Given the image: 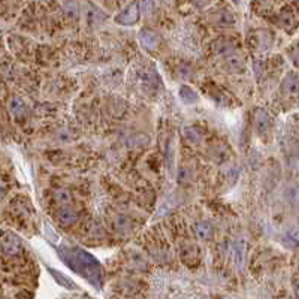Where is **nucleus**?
I'll return each instance as SVG.
<instances>
[{"label": "nucleus", "mask_w": 299, "mask_h": 299, "mask_svg": "<svg viewBox=\"0 0 299 299\" xmlns=\"http://www.w3.org/2000/svg\"><path fill=\"white\" fill-rule=\"evenodd\" d=\"M59 256L72 271H75L81 277L87 278L95 287H102L100 264L90 253H87L82 248L60 247L59 248Z\"/></svg>", "instance_id": "1"}, {"label": "nucleus", "mask_w": 299, "mask_h": 299, "mask_svg": "<svg viewBox=\"0 0 299 299\" xmlns=\"http://www.w3.org/2000/svg\"><path fill=\"white\" fill-rule=\"evenodd\" d=\"M0 250L6 256H18L23 251V245L18 236L14 233H5L0 238Z\"/></svg>", "instance_id": "2"}, {"label": "nucleus", "mask_w": 299, "mask_h": 299, "mask_svg": "<svg viewBox=\"0 0 299 299\" xmlns=\"http://www.w3.org/2000/svg\"><path fill=\"white\" fill-rule=\"evenodd\" d=\"M139 14H141V11H139L138 3H133L115 17V21L121 26H132L139 20Z\"/></svg>", "instance_id": "3"}, {"label": "nucleus", "mask_w": 299, "mask_h": 299, "mask_svg": "<svg viewBox=\"0 0 299 299\" xmlns=\"http://www.w3.org/2000/svg\"><path fill=\"white\" fill-rule=\"evenodd\" d=\"M208 154H209V157H211L212 162L223 163V162H228L229 160L231 150L223 142H214V144H211V147L208 150Z\"/></svg>", "instance_id": "4"}, {"label": "nucleus", "mask_w": 299, "mask_h": 299, "mask_svg": "<svg viewBox=\"0 0 299 299\" xmlns=\"http://www.w3.org/2000/svg\"><path fill=\"white\" fill-rule=\"evenodd\" d=\"M211 23L216 27H232L235 24V17L229 11H216L211 14Z\"/></svg>", "instance_id": "5"}, {"label": "nucleus", "mask_w": 299, "mask_h": 299, "mask_svg": "<svg viewBox=\"0 0 299 299\" xmlns=\"http://www.w3.org/2000/svg\"><path fill=\"white\" fill-rule=\"evenodd\" d=\"M139 42H141V45H142L145 50L154 51V50H157V47H159V44H160V39H159L157 33H154L153 30L144 29V30H141V33H139Z\"/></svg>", "instance_id": "6"}, {"label": "nucleus", "mask_w": 299, "mask_h": 299, "mask_svg": "<svg viewBox=\"0 0 299 299\" xmlns=\"http://www.w3.org/2000/svg\"><path fill=\"white\" fill-rule=\"evenodd\" d=\"M180 256H181V259H183L184 262H187V264H195V262H198V259H199V250H198V247H196L195 244L186 242V244H183L181 248H180Z\"/></svg>", "instance_id": "7"}, {"label": "nucleus", "mask_w": 299, "mask_h": 299, "mask_svg": "<svg viewBox=\"0 0 299 299\" xmlns=\"http://www.w3.org/2000/svg\"><path fill=\"white\" fill-rule=\"evenodd\" d=\"M57 220L62 226H72L78 220V212L70 206H62L57 211Z\"/></svg>", "instance_id": "8"}, {"label": "nucleus", "mask_w": 299, "mask_h": 299, "mask_svg": "<svg viewBox=\"0 0 299 299\" xmlns=\"http://www.w3.org/2000/svg\"><path fill=\"white\" fill-rule=\"evenodd\" d=\"M223 67H225V70L229 72V73H241V72H244V69H245V63H244V60H242L239 56H236V54L233 53V54L226 57V60H225V63H223Z\"/></svg>", "instance_id": "9"}, {"label": "nucleus", "mask_w": 299, "mask_h": 299, "mask_svg": "<svg viewBox=\"0 0 299 299\" xmlns=\"http://www.w3.org/2000/svg\"><path fill=\"white\" fill-rule=\"evenodd\" d=\"M8 109L15 118H23L27 115V105L20 98H12L8 102Z\"/></svg>", "instance_id": "10"}, {"label": "nucleus", "mask_w": 299, "mask_h": 299, "mask_svg": "<svg viewBox=\"0 0 299 299\" xmlns=\"http://www.w3.org/2000/svg\"><path fill=\"white\" fill-rule=\"evenodd\" d=\"M133 225L131 222V219H127L126 216H114L112 217V229L117 233H121V235H126L132 231Z\"/></svg>", "instance_id": "11"}, {"label": "nucleus", "mask_w": 299, "mask_h": 299, "mask_svg": "<svg viewBox=\"0 0 299 299\" xmlns=\"http://www.w3.org/2000/svg\"><path fill=\"white\" fill-rule=\"evenodd\" d=\"M254 124H256V129H258V132L261 135L268 132V129L271 126V118H269V115H268L265 109L259 108L256 111V114H254Z\"/></svg>", "instance_id": "12"}, {"label": "nucleus", "mask_w": 299, "mask_h": 299, "mask_svg": "<svg viewBox=\"0 0 299 299\" xmlns=\"http://www.w3.org/2000/svg\"><path fill=\"white\" fill-rule=\"evenodd\" d=\"M281 90L287 96H296L298 93V76L295 73H290L284 78L281 84Z\"/></svg>", "instance_id": "13"}, {"label": "nucleus", "mask_w": 299, "mask_h": 299, "mask_svg": "<svg viewBox=\"0 0 299 299\" xmlns=\"http://www.w3.org/2000/svg\"><path fill=\"white\" fill-rule=\"evenodd\" d=\"M278 24L281 29L284 30H292L295 26H296V18L293 15V12L290 9H286L283 11L280 15H278Z\"/></svg>", "instance_id": "14"}, {"label": "nucleus", "mask_w": 299, "mask_h": 299, "mask_svg": "<svg viewBox=\"0 0 299 299\" xmlns=\"http://www.w3.org/2000/svg\"><path fill=\"white\" fill-rule=\"evenodd\" d=\"M48 272L53 275V278L63 287V289H67V290H73L75 287H76V284L69 278V277H66L65 274H62L60 271H56V269H53V268H48Z\"/></svg>", "instance_id": "15"}, {"label": "nucleus", "mask_w": 299, "mask_h": 299, "mask_svg": "<svg viewBox=\"0 0 299 299\" xmlns=\"http://www.w3.org/2000/svg\"><path fill=\"white\" fill-rule=\"evenodd\" d=\"M86 20L90 26H98L105 20V15L102 14V11L95 8L93 5H89L87 11H86Z\"/></svg>", "instance_id": "16"}, {"label": "nucleus", "mask_w": 299, "mask_h": 299, "mask_svg": "<svg viewBox=\"0 0 299 299\" xmlns=\"http://www.w3.org/2000/svg\"><path fill=\"white\" fill-rule=\"evenodd\" d=\"M214 51L217 56H222V57H228L235 53V45H233L231 40H219L214 44Z\"/></svg>", "instance_id": "17"}, {"label": "nucleus", "mask_w": 299, "mask_h": 299, "mask_svg": "<svg viewBox=\"0 0 299 299\" xmlns=\"http://www.w3.org/2000/svg\"><path fill=\"white\" fill-rule=\"evenodd\" d=\"M180 98H181V100H183L184 103H187V105L196 103V102L199 100L198 93H196L192 87H189V86H181V87H180Z\"/></svg>", "instance_id": "18"}, {"label": "nucleus", "mask_w": 299, "mask_h": 299, "mask_svg": "<svg viewBox=\"0 0 299 299\" xmlns=\"http://www.w3.org/2000/svg\"><path fill=\"white\" fill-rule=\"evenodd\" d=\"M195 232H196L198 239H200V241H208V239L211 238V235H212V228H211V225H209V223H206V222H200V223L196 225Z\"/></svg>", "instance_id": "19"}, {"label": "nucleus", "mask_w": 299, "mask_h": 299, "mask_svg": "<svg viewBox=\"0 0 299 299\" xmlns=\"http://www.w3.org/2000/svg\"><path fill=\"white\" fill-rule=\"evenodd\" d=\"M193 177H195V172L193 169L189 166H181L180 170H178V175H177V180L180 184H189L193 181Z\"/></svg>", "instance_id": "20"}, {"label": "nucleus", "mask_w": 299, "mask_h": 299, "mask_svg": "<svg viewBox=\"0 0 299 299\" xmlns=\"http://www.w3.org/2000/svg\"><path fill=\"white\" fill-rule=\"evenodd\" d=\"M54 200H56L57 205L66 206V205H69L72 202V195L66 189H59V190L54 192Z\"/></svg>", "instance_id": "21"}, {"label": "nucleus", "mask_w": 299, "mask_h": 299, "mask_svg": "<svg viewBox=\"0 0 299 299\" xmlns=\"http://www.w3.org/2000/svg\"><path fill=\"white\" fill-rule=\"evenodd\" d=\"M63 11L69 18H78L79 14V6L76 3V0H67L63 5Z\"/></svg>", "instance_id": "22"}, {"label": "nucleus", "mask_w": 299, "mask_h": 299, "mask_svg": "<svg viewBox=\"0 0 299 299\" xmlns=\"http://www.w3.org/2000/svg\"><path fill=\"white\" fill-rule=\"evenodd\" d=\"M184 138L190 144H199L202 141V133L196 127H184Z\"/></svg>", "instance_id": "23"}, {"label": "nucleus", "mask_w": 299, "mask_h": 299, "mask_svg": "<svg viewBox=\"0 0 299 299\" xmlns=\"http://www.w3.org/2000/svg\"><path fill=\"white\" fill-rule=\"evenodd\" d=\"M256 42H258L259 50L265 51V50H268L271 47V44H272L271 34L268 33V32H259V33H256Z\"/></svg>", "instance_id": "24"}, {"label": "nucleus", "mask_w": 299, "mask_h": 299, "mask_svg": "<svg viewBox=\"0 0 299 299\" xmlns=\"http://www.w3.org/2000/svg\"><path fill=\"white\" fill-rule=\"evenodd\" d=\"M129 264H131L135 269H139V271H145V269H147V261H145L139 253H136V251L131 254Z\"/></svg>", "instance_id": "25"}, {"label": "nucleus", "mask_w": 299, "mask_h": 299, "mask_svg": "<svg viewBox=\"0 0 299 299\" xmlns=\"http://www.w3.org/2000/svg\"><path fill=\"white\" fill-rule=\"evenodd\" d=\"M138 6L145 12V14H148V12H151V9H153V0H141L139 3H138ZM139 9V11H141Z\"/></svg>", "instance_id": "26"}, {"label": "nucleus", "mask_w": 299, "mask_h": 299, "mask_svg": "<svg viewBox=\"0 0 299 299\" xmlns=\"http://www.w3.org/2000/svg\"><path fill=\"white\" fill-rule=\"evenodd\" d=\"M6 192H8V186L3 180H0V198H3L6 195Z\"/></svg>", "instance_id": "27"}, {"label": "nucleus", "mask_w": 299, "mask_h": 299, "mask_svg": "<svg viewBox=\"0 0 299 299\" xmlns=\"http://www.w3.org/2000/svg\"><path fill=\"white\" fill-rule=\"evenodd\" d=\"M233 3H238V0H232Z\"/></svg>", "instance_id": "28"}]
</instances>
